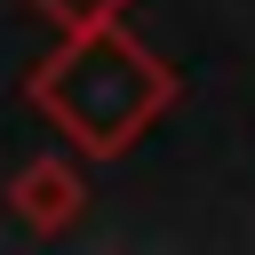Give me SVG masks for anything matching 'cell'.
I'll use <instances>...</instances> for the list:
<instances>
[{"instance_id": "1", "label": "cell", "mask_w": 255, "mask_h": 255, "mask_svg": "<svg viewBox=\"0 0 255 255\" xmlns=\"http://www.w3.org/2000/svg\"><path fill=\"white\" fill-rule=\"evenodd\" d=\"M24 96L40 104V120H48L80 159L104 167V159H128V151L175 112L183 80H175L128 24H96V32H64V40L32 64Z\"/></svg>"}, {"instance_id": "3", "label": "cell", "mask_w": 255, "mask_h": 255, "mask_svg": "<svg viewBox=\"0 0 255 255\" xmlns=\"http://www.w3.org/2000/svg\"><path fill=\"white\" fill-rule=\"evenodd\" d=\"M32 16H48L56 32H96V24H120L128 0H24Z\"/></svg>"}, {"instance_id": "2", "label": "cell", "mask_w": 255, "mask_h": 255, "mask_svg": "<svg viewBox=\"0 0 255 255\" xmlns=\"http://www.w3.org/2000/svg\"><path fill=\"white\" fill-rule=\"evenodd\" d=\"M8 207H16V223H24L32 239L72 231L80 207H88V175H80V159H32V167L8 183Z\"/></svg>"}]
</instances>
